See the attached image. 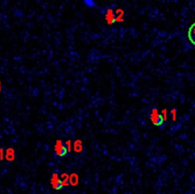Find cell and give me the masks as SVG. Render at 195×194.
<instances>
[{
	"instance_id": "obj_9",
	"label": "cell",
	"mask_w": 195,
	"mask_h": 194,
	"mask_svg": "<svg viewBox=\"0 0 195 194\" xmlns=\"http://www.w3.org/2000/svg\"><path fill=\"white\" fill-rule=\"evenodd\" d=\"M69 177H70V175L67 174V173H62V174L60 175L61 187L62 188H66L70 185V183H69Z\"/></svg>"
},
{
	"instance_id": "obj_7",
	"label": "cell",
	"mask_w": 195,
	"mask_h": 194,
	"mask_svg": "<svg viewBox=\"0 0 195 194\" xmlns=\"http://www.w3.org/2000/svg\"><path fill=\"white\" fill-rule=\"evenodd\" d=\"M115 14V22H124V14L125 11L123 9H116L114 11Z\"/></svg>"
},
{
	"instance_id": "obj_4",
	"label": "cell",
	"mask_w": 195,
	"mask_h": 194,
	"mask_svg": "<svg viewBox=\"0 0 195 194\" xmlns=\"http://www.w3.org/2000/svg\"><path fill=\"white\" fill-rule=\"evenodd\" d=\"M106 20H107V22L109 25H112L113 23H115V14H114V11L112 9H108L107 10V13H106Z\"/></svg>"
},
{
	"instance_id": "obj_15",
	"label": "cell",
	"mask_w": 195,
	"mask_h": 194,
	"mask_svg": "<svg viewBox=\"0 0 195 194\" xmlns=\"http://www.w3.org/2000/svg\"><path fill=\"white\" fill-rule=\"evenodd\" d=\"M2 90V84H1V81H0V91Z\"/></svg>"
},
{
	"instance_id": "obj_8",
	"label": "cell",
	"mask_w": 195,
	"mask_h": 194,
	"mask_svg": "<svg viewBox=\"0 0 195 194\" xmlns=\"http://www.w3.org/2000/svg\"><path fill=\"white\" fill-rule=\"evenodd\" d=\"M72 148H74V151L76 153H81V152L83 151V143H82V141L79 140V139L75 140L74 143L72 144Z\"/></svg>"
},
{
	"instance_id": "obj_6",
	"label": "cell",
	"mask_w": 195,
	"mask_h": 194,
	"mask_svg": "<svg viewBox=\"0 0 195 194\" xmlns=\"http://www.w3.org/2000/svg\"><path fill=\"white\" fill-rule=\"evenodd\" d=\"M69 183L72 187H76L79 184V176L77 173H71L69 177Z\"/></svg>"
},
{
	"instance_id": "obj_3",
	"label": "cell",
	"mask_w": 195,
	"mask_h": 194,
	"mask_svg": "<svg viewBox=\"0 0 195 194\" xmlns=\"http://www.w3.org/2000/svg\"><path fill=\"white\" fill-rule=\"evenodd\" d=\"M51 187L54 188L55 190H59V189L62 188L61 187V181H60V177L58 173H52V175L51 177Z\"/></svg>"
},
{
	"instance_id": "obj_14",
	"label": "cell",
	"mask_w": 195,
	"mask_h": 194,
	"mask_svg": "<svg viewBox=\"0 0 195 194\" xmlns=\"http://www.w3.org/2000/svg\"><path fill=\"white\" fill-rule=\"evenodd\" d=\"M4 158H5V151H4V149L1 148H0V161H3Z\"/></svg>"
},
{
	"instance_id": "obj_5",
	"label": "cell",
	"mask_w": 195,
	"mask_h": 194,
	"mask_svg": "<svg viewBox=\"0 0 195 194\" xmlns=\"http://www.w3.org/2000/svg\"><path fill=\"white\" fill-rule=\"evenodd\" d=\"M5 158L7 161L13 162L15 160V150L13 148H9L6 149L5 151Z\"/></svg>"
},
{
	"instance_id": "obj_1",
	"label": "cell",
	"mask_w": 195,
	"mask_h": 194,
	"mask_svg": "<svg viewBox=\"0 0 195 194\" xmlns=\"http://www.w3.org/2000/svg\"><path fill=\"white\" fill-rule=\"evenodd\" d=\"M149 118L154 126H160V125L163 124V120H162V117L160 115V113L158 112L157 108H152L151 112H150Z\"/></svg>"
},
{
	"instance_id": "obj_2",
	"label": "cell",
	"mask_w": 195,
	"mask_h": 194,
	"mask_svg": "<svg viewBox=\"0 0 195 194\" xmlns=\"http://www.w3.org/2000/svg\"><path fill=\"white\" fill-rule=\"evenodd\" d=\"M54 151H55V154L57 155V156H59V157H62V156H64L67 153L66 149H65V147H64V144L62 142V140H57L55 142Z\"/></svg>"
},
{
	"instance_id": "obj_11",
	"label": "cell",
	"mask_w": 195,
	"mask_h": 194,
	"mask_svg": "<svg viewBox=\"0 0 195 194\" xmlns=\"http://www.w3.org/2000/svg\"><path fill=\"white\" fill-rule=\"evenodd\" d=\"M64 147H65V149H66V151L68 153L71 152V149H72V142L71 140H68L66 141V143L64 144Z\"/></svg>"
},
{
	"instance_id": "obj_12",
	"label": "cell",
	"mask_w": 195,
	"mask_h": 194,
	"mask_svg": "<svg viewBox=\"0 0 195 194\" xmlns=\"http://www.w3.org/2000/svg\"><path fill=\"white\" fill-rule=\"evenodd\" d=\"M160 115L162 117V120H163V122H165V121L168 120V111L166 110V108H164V110H162Z\"/></svg>"
},
{
	"instance_id": "obj_13",
	"label": "cell",
	"mask_w": 195,
	"mask_h": 194,
	"mask_svg": "<svg viewBox=\"0 0 195 194\" xmlns=\"http://www.w3.org/2000/svg\"><path fill=\"white\" fill-rule=\"evenodd\" d=\"M170 113H171V118H172V121H175L177 120V111L175 110V108H173V110H171V111H170Z\"/></svg>"
},
{
	"instance_id": "obj_10",
	"label": "cell",
	"mask_w": 195,
	"mask_h": 194,
	"mask_svg": "<svg viewBox=\"0 0 195 194\" xmlns=\"http://www.w3.org/2000/svg\"><path fill=\"white\" fill-rule=\"evenodd\" d=\"M189 38L193 45H195V23L190 26L189 30Z\"/></svg>"
}]
</instances>
